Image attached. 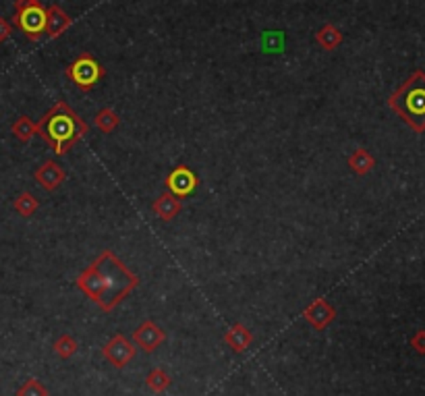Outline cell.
Segmentation results:
<instances>
[{"mask_svg":"<svg viewBox=\"0 0 425 396\" xmlns=\"http://www.w3.org/2000/svg\"><path fill=\"white\" fill-rule=\"evenodd\" d=\"M77 286L102 311H112L140 286V278L110 249H104L94 264L77 276Z\"/></svg>","mask_w":425,"mask_h":396,"instance_id":"cell-1","label":"cell"},{"mask_svg":"<svg viewBox=\"0 0 425 396\" xmlns=\"http://www.w3.org/2000/svg\"><path fill=\"white\" fill-rule=\"evenodd\" d=\"M88 133V123L65 100L56 102L38 123V135L52 145L56 156H65Z\"/></svg>","mask_w":425,"mask_h":396,"instance_id":"cell-2","label":"cell"},{"mask_svg":"<svg viewBox=\"0 0 425 396\" xmlns=\"http://www.w3.org/2000/svg\"><path fill=\"white\" fill-rule=\"evenodd\" d=\"M388 106L413 131L425 133V71H413L407 81L388 98Z\"/></svg>","mask_w":425,"mask_h":396,"instance_id":"cell-3","label":"cell"},{"mask_svg":"<svg viewBox=\"0 0 425 396\" xmlns=\"http://www.w3.org/2000/svg\"><path fill=\"white\" fill-rule=\"evenodd\" d=\"M15 25L29 40H40L42 33H46L48 10L42 6L40 0H17V4H15Z\"/></svg>","mask_w":425,"mask_h":396,"instance_id":"cell-4","label":"cell"},{"mask_svg":"<svg viewBox=\"0 0 425 396\" xmlns=\"http://www.w3.org/2000/svg\"><path fill=\"white\" fill-rule=\"evenodd\" d=\"M106 75L104 67L90 54L83 52L81 56H77L69 67H67V77L81 90V92H90L94 90V85Z\"/></svg>","mask_w":425,"mask_h":396,"instance_id":"cell-5","label":"cell"},{"mask_svg":"<svg viewBox=\"0 0 425 396\" xmlns=\"http://www.w3.org/2000/svg\"><path fill=\"white\" fill-rule=\"evenodd\" d=\"M102 355H104V359H106L110 365L123 370V368H127V365L135 359L138 349H135V345H133L125 334H117V336H112V338L102 347Z\"/></svg>","mask_w":425,"mask_h":396,"instance_id":"cell-6","label":"cell"},{"mask_svg":"<svg viewBox=\"0 0 425 396\" xmlns=\"http://www.w3.org/2000/svg\"><path fill=\"white\" fill-rule=\"evenodd\" d=\"M197 185H199V179H197L195 172H193L189 166H185V164L172 168V170L168 172V176H166V187H168V191H170L172 195H176V197H187V195H191V193L197 189Z\"/></svg>","mask_w":425,"mask_h":396,"instance_id":"cell-7","label":"cell"},{"mask_svg":"<svg viewBox=\"0 0 425 396\" xmlns=\"http://www.w3.org/2000/svg\"><path fill=\"white\" fill-rule=\"evenodd\" d=\"M303 317L305 322L317 330V332H324L334 320H336V309L326 301V299H315L313 303H309L303 311Z\"/></svg>","mask_w":425,"mask_h":396,"instance_id":"cell-8","label":"cell"},{"mask_svg":"<svg viewBox=\"0 0 425 396\" xmlns=\"http://www.w3.org/2000/svg\"><path fill=\"white\" fill-rule=\"evenodd\" d=\"M164 340H166V332L153 320L142 322L138 326V330L133 332V343L142 349L143 353H153Z\"/></svg>","mask_w":425,"mask_h":396,"instance_id":"cell-9","label":"cell"},{"mask_svg":"<svg viewBox=\"0 0 425 396\" xmlns=\"http://www.w3.org/2000/svg\"><path fill=\"white\" fill-rule=\"evenodd\" d=\"M33 179H35V183H38L44 191H56V189L65 183L67 172H65V168H62L58 162L46 160V162L33 172Z\"/></svg>","mask_w":425,"mask_h":396,"instance_id":"cell-10","label":"cell"},{"mask_svg":"<svg viewBox=\"0 0 425 396\" xmlns=\"http://www.w3.org/2000/svg\"><path fill=\"white\" fill-rule=\"evenodd\" d=\"M151 210H153V214H156L158 218H162L164 222H170V220H174V218L181 214L183 204H181V199H178L176 195H172V193L168 191V193H162V195L151 204Z\"/></svg>","mask_w":425,"mask_h":396,"instance_id":"cell-11","label":"cell"},{"mask_svg":"<svg viewBox=\"0 0 425 396\" xmlns=\"http://www.w3.org/2000/svg\"><path fill=\"white\" fill-rule=\"evenodd\" d=\"M224 343L235 351V353H245L251 343H253V332L245 326V324H235L226 334H224Z\"/></svg>","mask_w":425,"mask_h":396,"instance_id":"cell-12","label":"cell"},{"mask_svg":"<svg viewBox=\"0 0 425 396\" xmlns=\"http://www.w3.org/2000/svg\"><path fill=\"white\" fill-rule=\"evenodd\" d=\"M71 27V17L58 6V4H52L48 8V25H46V33L50 38H58L60 33H65L67 29Z\"/></svg>","mask_w":425,"mask_h":396,"instance_id":"cell-13","label":"cell"},{"mask_svg":"<svg viewBox=\"0 0 425 396\" xmlns=\"http://www.w3.org/2000/svg\"><path fill=\"white\" fill-rule=\"evenodd\" d=\"M349 166H351V170H353L355 174L363 176V174H367V172L374 170V166H376V158H374L367 149L357 147V149L349 156Z\"/></svg>","mask_w":425,"mask_h":396,"instance_id":"cell-14","label":"cell"},{"mask_svg":"<svg viewBox=\"0 0 425 396\" xmlns=\"http://www.w3.org/2000/svg\"><path fill=\"white\" fill-rule=\"evenodd\" d=\"M315 42L324 48V50H336L342 44V33L336 25H324L317 33H315Z\"/></svg>","mask_w":425,"mask_h":396,"instance_id":"cell-15","label":"cell"},{"mask_svg":"<svg viewBox=\"0 0 425 396\" xmlns=\"http://www.w3.org/2000/svg\"><path fill=\"white\" fill-rule=\"evenodd\" d=\"M12 208H15V212H17L19 216L29 218V216H33V214L38 212L40 201H38L35 195H31L29 191H23V193H19L17 199L12 201Z\"/></svg>","mask_w":425,"mask_h":396,"instance_id":"cell-16","label":"cell"},{"mask_svg":"<svg viewBox=\"0 0 425 396\" xmlns=\"http://www.w3.org/2000/svg\"><path fill=\"white\" fill-rule=\"evenodd\" d=\"M170 384H172L170 376H168L164 370H160V368L151 370V372L147 374V378H145V386H147L153 395H162V393H166V390L170 388Z\"/></svg>","mask_w":425,"mask_h":396,"instance_id":"cell-17","label":"cell"},{"mask_svg":"<svg viewBox=\"0 0 425 396\" xmlns=\"http://www.w3.org/2000/svg\"><path fill=\"white\" fill-rule=\"evenodd\" d=\"M10 133H12L21 143H27V141H31V137L38 133V123H33L29 117H19V119L10 125Z\"/></svg>","mask_w":425,"mask_h":396,"instance_id":"cell-18","label":"cell"},{"mask_svg":"<svg viewBox=\"0 0 425 396\" xmlns=\"http://www.w3.org/2000/svg\"><path fill=\"white\" fill-rule=\"evenodd\" d=\"M94 123H96V127L102 133H112L121 125V119H119V115L112 108H102L94 117Z\"/></svg>","mask_w":425,"mask_h":396,"instance_id":"cell-19","label":"cell"},{"mask_svg":"<svg viewBox=\"0 0 425 396\" xmlns=\"http://www.w3.org/2000/svg\"><path fill=\"white\" fill-rule=\"evenodd\" d=\"M52 349H54V353H56L60 359H71V357L77 353L79 345H77V340H75L71 334H62V336H58V338L54 340Z\"/></svg>","mask_w":425,"mask_h":396,"instance_id":"cell-20","label":"cell"},{"mask_svg":"<svg viewBox=\"0 0 425 396\" xmlns=\"http://www.w3.org/2000/svg\"><path fill=\"white\" fill-rule=\"evenodd\" d=\"M15 396H48V388H46L40 380L29 378V380L17 390V395Z\"/></svg>","mask_w":425,"mask_h":396,"instance_id":"cell-21","label":"cell"},{"mask_svg":"<svg viewBox=\"0 0 425 396\" xmlns=\"http://www.w3.org/2000/svg\"><path fill=\"white\" fill-rule=\"evenodd\" d=\"M411 347L419 353V355H425V330H417L415 336L411 338Z\"/></svg>","mask_w":425,"mask_h":396,"instance_id":"cell-22","label":"cell"},{"mask_svg":"<svg viewBox=\"0 0 425 396\" xmlns=\"http://www.w3.org/2000/svg\"><path fill=\"white\" fill-rule=\"evenodd\" d=\"M8 35H10V25L4 19H0V42H4Z\"/></svg>","mask_w":425,"mask_h":396,"instance_id":"cell-23","label":"cell"}]
</instances>
